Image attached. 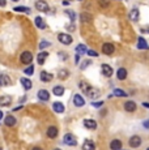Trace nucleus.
<instances>
[{"mask_svg":"<svg viewBox=\"0 0 149 150\" xmlns=\"http://www.w3.org/2000/svg\"><path fill=\"white\" fill-rule=\"evenodd\" d=\"M58 41H59L60 43H63V45L68 46V45H71V43L73 42V38L70 35V34L60 33V34H58Z\"/></svg>","mask_w":149,"mask_h":150,"instance_id":"obj_1","label":"nucleus"},{"mask_svg":"<svg viewBox=\"0 0 149 150\" xmlns=\"http://www.w3.org/2000/svg\"><path fill=\"white\" fill-rule=\"evenodd\" d=\"M63 142H64V145H68V146H76L77 145V140L76 137L73 136V134L71 133H67L63 138Z\"/></svg>","mask_w":149,"mask_h":150,"instance_id":"obj_2","label":"nucleus"},{"mask_svg":"<svg viewBox=\"0 0 149 150\" xmlns=\"http://www.w3.org/2000/svg\"><path fill=\"white\" fill-rule=\"evenodd\" d=\"M20 60H21L22 64L30 65L31 64V60H33V54L29 52V51H25V52L21 54V56H20Z\"/></svg>","mask_w":149,"mask_h":150,"instance_id":"obj_3","label":"nucleus"},{"mask_svg":"<svg viewBox=\"0 0 149 150\" xmlns=\"http://www.w3.org/2000/svg\"><path fill=\"white\" fill-rule=\"evenodd\" d=\"M79 88L81 89V91H82L84 94H87V96H89L90 91L93 90V88H92V86H90L87 81H80V82H79Z\"/></svg>","mask_w":149,"mask_h":150,"instance_id":"obj_4","label":"nucleus"},{"mask_svg":"<svg viewBox=\"0 0 149 150\" xmlns=\"http://www.w3.org/2000/svg\"><path fill=\"white\" fill-rule=\"evenodd\" d=\"M35 8L39 12H45V13L48 12V4L45 0H38V1H35Z\"/></svg>","mask_w":149,"mask_h":150,"instance_id":"obj_5","label":"nucleus"},{"mask_svg":"<svg viewBox=\"0 0 149 150\" xmlns=\"http://www.w3.org/2000/svg\"><path fill=\"white\" fill-rule=\"evenodd\" d=\"M114 51H115V47H114L113 43H105L102 46V52L105 55H111V54H114Z\"/></svg>","mask_w":149,"mask_h":150,"instance_id":"obj_6","label":"nucleus"},{"mask_svg":"<svg viewBox=\"0 0 149 150\" xmlns=\"http://www.w3.org/2000/svg\"><path fill=\"white\" fill-rule=\"evenodd\" d=\"M37 97L39 98V100H43V102L50 100V93H48L46 89H41V90L38 91V94H37Z\"/></svg>","mask_w":149,"mask_h":150,"instance_id":"obj_7","label":"nucleus"},{"mask_svg":"<svg viewBox=\"0 0 149 150\" xmlns=\"http://www.w3.org/2000/svg\"><path fill=\"white\" fill-rule=\"evenodd\" d=\"M73 105L76 107H82L85 105V99L81 97V94H74L73 97Z\"/></svg>","mask_w":149,"mask_h":150,"instance_id":"obj_8","label":"nucleus"},{"mask_svg":"<svg viewBox=\"0 0 149 150\" xmlns=\"http://www.w3.org/2000/svg\"><path fill=\"white\" fill-rule=\"evenodd\" d=\"M101 71H102V74H104L105 77H111L113 76V68H111L109 64H102L101 65Z\"/></svg>","mask_w":149,"mask_h":150,"instance_id":"obj_9","label":"nucleus"},{"mask_svg":"<svg viewBox=\"0 0 149 150\" xmlns=\"http://www.w3.org/2000/svg\"><path fill=\"white\" fill-rule=\"evenodd\" d=\"M141 145V138H140L139 136H132L130 138V146L133 149L139 148V146Z\"/></svg>","mask_w":149,"mask_h":150,"instance_id":"obj_10","label":"nucleus"},{"mask_svg":"<svg viewBox=\"0 0 149 150\" xmlns=\"http://www.w3.org/2000/svg\"><path fill=\"white\" fill-rule=\"evenodd\" d=\"M84 127L88 129H92V131H94V129H97V122L93 119H85L84 120Z\"/></svg>","mask_w":149,"mask_h":150,"instance_id":"obj_11","label":"nucleus"},{"mask_svg":"<svg viewBox=\"0 0 149 150\" xmlns=\"http://www.w3.org/2000/svg\"><path fill=\"white\" fill-rule=\"evenodd\" d=\"M41 81L42 82H50L51 80L54 79V74L53 73H48V72H46V71H42L41 72Z\"/></svg>","mask_w":149,"mask_h":150,"instance_id":"obj_12","label":"nucleus"},{"mask_svg":"<svg viewBox=\"0 0 149 150\" xmlns=\"http://www.w3.org/2000/svg\"><path fill=\"white\" fill-rule=\"evenodd\" d=\"M53 110L56 112V114H63L65 107H64V105H63L62 102H54L53 103Z\"/></svg>","mask_w":149,"mask_h":150,"instance_id":"obj_13","label":"nucleus"},{"mask_svg":"<svg viewBox=\"0 0 149 150\" xmlns=\"http://www.w3.org/2000/svg\"><path fill=\"white\" fill-rule=\"evenodd\" d=\"M20 82H21V85L24 86L25 90H30L31 88H33V83L28 77H22V79H20Z\"/></svg>","mask_w":149,"mask_h":150,"instance_id":"obj_14","label":"nucleus"},{"mask_svg":"<svg viewBox=\"0 0 149 150\" xmlns=\"http://www.w3.org/2000/svg\"><path fill=\"white\" fill-rule=\"evenodd\" d=\"M48 56V52H46V51H41V52L38 54V56H37V62H38L39 65H43L46 59H47Z\"/></svg>","mask_w":149,"mask_h":150,"instance_id":"obj_15","label":"nucleus"},{"mask_svg":"<svg viewBox=\"0 0 149 150\" xmlns=\"http://www.w3.org/2000/svg\"><path fill=\"white\" fill-rule=\"evenodd\" d=\"M11 100H12V98L9 96H1L0 97V106L1 107H8L11 105Z\"/></svg>","mask_w":149,"mask_h":150,"instance_id":"obj_16","label":"nucleus"},{"mask_svg":"<svg viewBox=\"0 0 149 150\" xmlns=\"http://www.w3.org/2000/svg\"><path fill=\"white\" fill-rule=\"evenodd\" d=\"M58 133H59V131H58V128H56V127L51 125V127H48V128H47V136L50 138H55L56 136H58Z\"/></svg>","mask_w":149,"mask_h":150,"instance_id":"obj_17","label":"nucleus"},{"mask_svg":"<svg viewBox=\"0 0 149 150\" xmlns=\"http://www.w3.org/2000/svg\"><path fill=\"white\" fill-rule=\"evenodd\" d=\"M130 20L131 21H133V22H136V21H139V18H140V13H139V9L137 8H133L132 11L130 12Z\"/></svg>","mask_w":149,"mask_h":150,"instance_id":"obj_18","label":"nucleus"},{"mask_svg":"<svg viewBox=\"0 0 149 150\" xmlns=\"http://www.w3.org/2000/svg\"><path fill=\"white\" fill-rule=\"evenodd\" d=\"M4 123H5V125L7 127H13L17 123V120H16V117L13 116V115H8V116H5Z\"/></svg>","mask_w":149,"mask_h":150,"instance_id":"obj_19","label":"nucleus"},{"mask_svg":"<svg viewBox=\"0 0 149 150\" xmlns=\"http://www.w3.org/2000/svg\"><path fill=\"white\" fill-rule=\"evenodd\" d=\"M124 110L128 112H133L135 110H136V103H135L133 100H127V102L124 103Z\"/></svg>","mask_w":149,"mask_h":150,"instance_id":"obj_20","label":"nucleus"},{"mask_svg":"<svg viewBox=\"0 0 149 150\" xmlns=\"http://www.w3.org/2000/svg\"><path fill=\"white\" fill-rule=\"evenodd\" d=\"M137 48L139 50H148V43H147V41H145L143 37H140L139 39H137Z\"/></svg>","mask_w":149,"mask_h":150,"instance_id":"obj_21","label":"nucleus"},{"mask_svg":"<svg viewBox=\"0 0 149 150\" xmlns=\"http://www.w3.org/2000/svg\"><path fill=\"white\" fill-rule=\"evenodd\" d=\"M34 24H35V26L38 29H41V30H43V29H46V24L43 21V18H42L41 16L35 17V20H34Z\"/></svg>","mask_w":149,"mask_h":150,"instance_id":"obj_22","label":"nucleus"},{"mask_svg":"<svg viewBox=\"0 0 149 150\" xmlns=\"http://www.w3.org/2000/svg\"><path fill=\"white\" fill-rule=\"evenodd\" d=\"M116 77H118V80H120V81L127 79V71H126V68H119L116 71Z\"/></svg>","mask_w":149,"mask_h":150,"instance_id":"obj_23","label":"nucleus"},{"mask_svg":"<svg viewBox=\"0 0 149 150\" xmlns=\"http://www.w3.org/2000/svg\"><path fill=\"white\" fill-rule=\"evenodd\" d=\"M110 149L111 150H120L122 149V141L120 140H113L110 142Z\"/></svg>","mask_w":149,"mask_h":150,"instance_id":"obj_24","label":"nucleus"},{"mask_svg":"<svg viewBox=\"0 0 149 150\" xmlns=\"http://www.w3.org/2000/svg\"><path fill=\"white\" fill-rule=\"evenodd\" d=\"M9 81H11V79H9V76L8 74H0V86H7V85H9Z\"/></svg>","mask_w":149,"mask_h":150,"instance_id":"obj_25","label":"nucleus"},{"mask_svg":"<svg viewBox=\"0 0 149 150\" xmlns=\"http://www.w3.org/2000/svg\"><path fill=\"white\" fill-rule=\"evenodd\" d=\"M96 149V145H94L93 141L87 140L84 144H82V150H94Z\"/></svg>","mask_w":149,"mask_h":150,"instance_id":"obj_26","label":"nucleus"},{"mask_svg":"<svg viewBox=\"0 0 149 150\" xmlns=\"http://www.w3.org/2000/svg\"><path fill=\"white\" fill-rule=\"evenodd\" d=\"M74 50H76V54H79V55H82V54H87V52H88L87 46H85V45H81V43H80V45H77Z\"/></svg>","mask_w":149,"mask_h":150,"instance_id":"obj_27","label":"nucleus"},{"mask_svg":"<svg viewBox=\"0 0 149 150\" xmlns=\"http://www.w3.org/2000/svg\"><path fill=\"white\" fill-rule=\"evenodd\" d=\"M53 93L55 94V96H63L64 94V86H60V85H58V86H55V88L53 89Z\"/></svg>","mask_w":149,"mask_h":150,"instance_id":"obj_28","label":"nucleus"},{"mask_svg":"<svg viewBox=\"0 0 149 150\" xmlns=\"http://www.w3.org/2000/svg\"><path fill=\"white\" fill-rule=\"evenodd\" d=\"M15 12H24V13H30V8L28 7H24V5H18V7H15L13 8Z\"/></svg>","mask_w":149,"mask_h":150,"instance_id":"obj_29","label":"nucleus"},{"mask_svg":"<svg viewBox=\"0 0 149 150\" xmlns=\"http://www.w3.org/2000/svg\"><path fill=\"white\" fill-rule=\"evenodd\" d=\"M68 76H70V72H68L67 69H60L59 73H58V77L60 80H65Z\"/></svg>","mask_w":149,"mask_h":150,"instance_id":"obj_30","label":"nucleus"},{"mask_svg":"<svg viewBox=\"0 0 149 150\" xmlns=\"http://www.w3.org/2000/svg\"><path fill=\"white\" fill-rule=\"evenodd\" d=\"M80 18H81L82 22H89V21H92V14L90 13H81Z\"/></svg>","mask_w":149,"mask_h":150,"instance_id":"obj_31","label":"nucleus"},{"mask_svg":"<svg viewBox=\"0 0 149 150\" xmlns=\"http://www.w3.org/2000/svg\"><path fill=\"white\" fill-rule=\"evenodd\" d=\"M114 96H116V97H127V93L123 91L122 89H114Z\"/></svg>","mask_w":149,"mask_h":150,"instance_id":"obj_32","label":"nucleus"},{"mask_svg":"<svg viewBox=\"0 0 149 150\" xmlns=\"http://www.w3.org/2000/svg\"><path fill=\"white\" fill-rule=\"evenodd\" d=\"M90 64H92V60H84V62L80 64V69H81V71H84V69H87Z\"/></svg>","mask_w":149,"mask_h":150,"instance_id":"obj_33","label":"nucleus"},{"mask_svg":"<svg viewBox=\"0 0 149 150\" xmlns=\"http://www.w3.org/2000/svg\"><path fill=\"white\" fill-rule=\"evenodd\" d=\"M24 72H25V74H26V76H31V74L34 73V67L30 64L28 68H25V69H24Z\"/></svg>","mask_w":149,"mask_h":150,"instance_id":"obj_34","label":"nucleus"},{"mask_svg":"<svg viewBox=\"0 0 149 150\" xmlns=\"http://www.w3.org/2000/svg\"><path fill=\"white\" fill-rule=\"evenodd\" d=\"M65 14H67L68 17H70L71 21H74V18H76V14H74L73 11H70V9H65Z\"/></svg>","mask_w":149,"mask_h":150,"instance_id":"obj_35","label":"nucleus"},{"mask_svg":"<svg viewBox=\"0 0 149 150\" xmlns=\"http://www.w3.org/2000/svg\"><path fill=\"white\" fill-rule=\"evenodd\" d=\"M51 43L47 42V41H42L41 43H39V50H45L46 47H50Z\"/></svg>","mask_w":149,"mask_h":150,"instance_id":"obj_36","label":"nucleus"},{"mask_svg":"<svg viewBox=\"0 0 149 150\" xmlns=\"http://www.w3.org/2000/svg\"><path fill=\"white\" fill-rule=\"evenodd\" d=\"M99 96V91L97 90V89H93V90L90 91V94H89V97L92 98V99H94V98H97Z\"/></svg>","mask_w":149,"mask_h":150,"instance_id":"obj_37","label":"nucleus"},{"mask_svg":"<svg viewBox=\"0 0 149 150\" xmlns=\"http://www.w3.org/2000/svg\"><path fill=\"white\" fill-rule=\"evenodd\" d=\"M92 106H94V107H102L104 106V102H92Z\"/></svg>","mask_w":149,"mask_h":150,"instance_id":"obj_38","label":"nucleus"},{"mask_svg":"<svg viewBox=\"0 0 149 150\" xmlns=\"http://www.w3.org/2000/svg\"><path fill=\"white\" fill-rule=\"evenodd\" d=\"M87 54L89 55V56H94V57H96V56H98V54H97L96 51H92V50H88V52H87Z\"/></svg>","mask_w":149,"mask_h":150,"instance_id":"obj_39","label":"nucleus"},{"mask_svg":"<svg viewBox=\"0 0 149 150\" xmlns=\"http://www.w3.org/2000/svg\"><path fill=\"white\" fill-rule=\"evenodd\" d=\"M59 57L63 60V62H64V60H67V55H65L64 52H59Z\"/></svg>","mask_w":149,"mask_h":150,"instance_id":"obj_40","label":"nucleus"},{"mask_svg":"<svg viewBox=\"0 0 149 150\" xmlns=\"http://www.w3.org/2000/svg\"><path fill=\"white\" fill-rule=\"evenodd\" d=\"M79 62H80V55L76 54V56H74V63H76V64H79Z\"/></svg>","mask_w":149,"mask_h":150,"instance_id":"obj_41","label":"nucleus"},{"mask_svg":"<svg viewBox=\"0 0 149 150\" xmlns=\"http://www.w3.org/2000/svg\"><path fill=\"white\" fill-rule=\"evenodd\" d=\"M143 125H144L145 128H149V120H145V122H144V124H143Z\"/></svg>","mask_w":149,"mask_h":150,"instance_id":"obj_42","label":"nucleus"},{"mask_svg":"<svg viewBox=\"0 0 149 150\" xmlns=\"http://www.w3.org/2000/svg\"><path fill=\"white\" fill-rule=\"evenodd\" d=\"M5 4H7V1H5V0H0V7H4Z\"/></svg>","mask_w":149,"mask_h":150,"instance_id":"obj_43","label":"nucleus"},{"mask_svg":"<svg viewBox=\"0 0 149 150\" xmlns=\"http://www.w3.org/2000/svg\"><path fill=\"white\" fill-rule=\"evenodd\" d=\"M22 108V106H18V107H15V108H13V112H17V111H18V110H21Z\"/></svg>","mask_w":149,"mask_h":150,"instance_id":"obj_44","label":"nucleus"},{"mask_svg":"<svg viewBox=\"0 0 149 150\" xmlns=\"http://www.w3.org/2000/svg\"><path fill=\"white\" fill-rule=\"evenodd\" d=\"M99 3H101V5H105V7H106V5H107V3H106L105 0H101V1H99Z\"/></svg>","mask_w":149,"mask_h":150,"instance_id":"obj_45","label":"nucleus"},{"mask_svg":"<svg viewBox=\"0 0 149 150\" xmlns=\"http://www.w3.org/2000/svg\"><path fill=\"white\" fill-rule=\"evenodd\" d=\"M70 4V0H64V1H63V5H68Z\"/></svg>","mask_w":149,"mask_h":150,"instance_id":"obj_46","label":"nucleus"},{"mask_svg":"<svg viewBox=\"0 0 149 150\" xmlns=\"http://www.w3.org/2000/svg\"><path fill=\"white\" fill-rule=\"evenodd\" d=\"M31 150H43V149H41V148H38V146H35V148H33Z\"/></svg>","mask_w":149,"mask_h":150,"instance_id":"obj_47","label":"nucleus"},{"mask_svg":"<svg viewBox=\"0 0 149 150\" xmlns=\"http://www.w3.org/2000/svg\"><path fill=\"white\" fill-rule=\"evenodd\" d=\"M143 106H144V107H147V108H149V103H143Z\"/></svg>","mask_w":149,"mask_h":150,"instance_id":"obj_48","label":"nucleus"},{"mask_svg":"<svg viewBox=\"0 0 149 150\" xmlns=\"http://www.w3.org/2000/svg\"><path fill=\"white\" fill-rule=\"evenodd\" d=\"M141 31H143V33H149V29H148V30H145V29H141Z\"/></svg>","mask_w":149,"mask_h":150,"instance_id":"obj_49","label":"nucleus"},{"mask_svg":"<svg viewBox=\"0 0 149 150\" xmlns=\"http://www.w3.org/2000/svg\"><path fill=\"white\" fill-rule=\"evenodd\" d=\"M1 117H3V111H0V120H1Z\"/></svg>","mask_w":149,"mask_h":150,"instance_id":"obj_50","label":"nucleus"},{"mask_svg":"<svg viewBox=\"0 0 149 150\" xmlns=\"http://www.w3.org/2000/svg\"><path fill=\"white\" fill-rule=\"evenodd\" d=\"M12 1H18V0H12Z\"/></svg>","mask_w":149,"mask_h":150,"instance_id":"obj_51","label":"nucleus"},{"mask_svg":"<svg viewBox=\"0 0 149 150\" xmlns=\"http://www.w3.org/2000/svg\"><path fill=\"white\" fill-rule=\"evenodd\" d=\"M54 150H62V149H54Z\"/></svg>","mask_w":149,"mask_h":150,"instance_id":"obj_52","label":"nucleus"},{"mask_svg":"<svg viewBox=\"0 0 149 150\" xmlns=\"http://www.w3.org/2000/svg\"><path fill=\"white\" fill-rule=\"evenodd\" d=\"M0 150H3V149H1V148H0Z\"/></svg>","mask_w":149,"mask_h":150,"instance_id":"obj_53","label":"nucleus"},{"mask_svg":"<svg viewBox=\"0 0 149 150\" xmlns=\"http://www.w3.org/2000/svg\"><path fill=\"white\" fill-rule=\"evenodd\" d=\"M147 150H149V148H148V149H147Z\"/></svg>","mask_w":149,"mask_h":150,"instance_id":"obj_54","label":"nucleus"},{"mask_svg":"<svg viewBox=\"0 0 149 150\" xmlns=\"http://www.w3.org/2000/svg\"><path fill=\"white\" fill-rule=\"evenodd\" d=\"M80 1H81V0H80Z\"/></svg>","mask_w":149,"mask_h":150,"instance_id":"obj_55","label":"nucleus"}]
</instances>
